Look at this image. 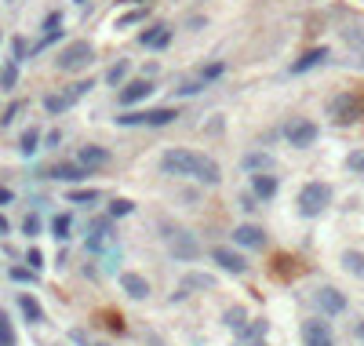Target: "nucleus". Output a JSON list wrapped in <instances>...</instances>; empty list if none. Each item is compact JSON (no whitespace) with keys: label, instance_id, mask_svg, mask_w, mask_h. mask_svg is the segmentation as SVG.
I'll return each mask as SVG.
<instances>
[{"label":"nucleus","instance_id":"obj_1","mask_svg":"<svg viewBox=\"0 0 364 346\" xmlns=\"http://www.w3.org/2000/svg\"><path fill=\"white\" fill-rule=\"evenodd\" d=\"M161 171L171 179H197L204 186H219L223 182V168H219V161H212L208 153H197V150H164L161 157Z\"/></svg>","mask_w":364,"mask_h":346},{"label":"nucleus","instance_id":"obj_2","mask_svg":"<svg viewBox=\"0 0 364 346\" xmlns=\"http://www.w3.org/2000/svg\"><path fill=\"white\" fill-rule=\"evenodd\" d=\"M328 204H331V186L328 182H306L303 190H299L295 197V208L303 219H317L328 212Z\"/></svg>","mask_w":364,"mask_h":346},{"label":"nucleus","instance_id":"obj_3","mask_svg":"<svg viewBox=\"0 0 364 346\" xmlns=\"http://www.w3.org/2000/svg\"><path fill=\"white\" fill-rule=\"evenodd\" d=\"M95 62V48L88 40H70L66 48H62L58 55H55V70L58 73H81V70H88Z\"/></svg>","mask_w":364,"mask_h":346},{"label":"nucleus","instance_id":"obj_4","mask_svg":"<svg viewBox=\"0 0 364 346\" xmlns=\"http://www.w3.org/2000/svg\"><path fill=\"white\" fill-rule=\"evenodd\" d=\"M179 117V109H171V106H157V109H142V113H120L117 124L120 128H168V124H175Z\"/></svg>","mask_w":364,"mask_h":346},{"label":"nucleus","instance_id":"obj_5","mask_svg":"<svg viewBox=\"0 0 364 346\" xmlns=\"http://www.w3.org/2000/svg\"><path fill=\"white\" fill-rule=\"evenodd\" d=\"M328 117L335 124H354V120L364 117V99L357 91H342V95H335L328 102Z\"/></svg>","mask_w":364,"mask_h":346},{"label":"nucleus","instance_id":"obj_6","mask_svg":"<svg viewBox=\"0 0 364 346\" xmlns=\"http://www.w3.org/2000/svg\"><path fill=\"white\" fill-rule=\"evenodd\" d=\"M317 139H321V128L310 117H295V120L284 124V143L295 146V150H310Z\"/></svg>","mask_w":364,"mask_h":346},{"label":"nucleus","instance_id":"obj_7","mask_svg":"<svg viewBox=\"0 0 364 346\" xmlns=\"http://www.w3.org/2000/svg\"><path fill=\"white\" fill-rule=\"evenodd\" d=\"M164 237H168V248H171V255H175V259L193 262L200 255V244H197V237L189 230H171V233H164Z\"/></svg>","mask_w":364,"mask_h":346},{"label":"nucleus","instance_id":"obj_8","mask_svg":"<svg viewBox=\"0 0 364 346\" xmlns=\"http://www.w3.org/2000/svg\"><path fill=\"white\" fill-rule=\"evenodd\" d=\"M299 336H303V346H335L328 321H321V317H310V321H303V328H299Z\"/></svg>","mask_w":364,"mask_h":346},{"label":"nucleus","instance_id":"obj_9","mask_svg":"<svg viewBox=\"0 0 364 346\" xmlns=\"http://www.w3.org/2000/svg\"><path fill=\"white\" fill-rule=\"evenodd\" d=\"M153 95V81L150 77H135V81H128L120 91H117V102L128 109V106H135V102H142V99H150Z\"/></svg>","mask_w":364,"mask_h":346},{"label":"nucleus","instance_id":"obj_10","mask_svg":"<svg viewBox=\"0 0 364 346\" xmlns=\"http://www.w3.org/2000/svg\"><path fill=\"white\" fill-rule=\"evenodd\" d=\"M313 303H317L321 313H328V317H339V313H346V295L339 288H317V295H313Z\"/></svg>","mask_w":364,"mask_h":346},{"label":"nucleus","instance_id":"obj_11","mask_svg":"<svg viewBox=\"0 0 364 346\" xmlns=\"http://www.w3.org/2000/svg\"><path fill=\"white\" fill-rule=\"evenodd\" d=\"M171 26H164V22H157V26H150V29H142V37H139V44L142 48H153V52H164L168 44H171Z\"/></svg>","mask_w":364,"mask_h":346},{"label":"nucleus","instance_id":"obj_12","mask_svg":"<svg viewBox=\"0 0 364 346\" xmlns=\"http://www.w3.org/2000/svg\"><path fill=\"white\" fill-rule=\"evenodd\" d=\"M280 190L277 175H270V171H251V194H255V200H274Z\"/></svg>","mask_w":364,"mask_h":346},{"label":"nucleus","instance_id":"obj_13","mask_svg":"<svg viewBox=\"0 0 364 346\" xmlns=\"http://www.w3.org/2000/svg\"><path fill=\"white\" fill-rule=\"evenodd\" d=\"M212 262H219L226 274H248V262L241 251H233V248H212Z\"/></svg>","mask_w":364,"mask_h":346},{"label":"nucleus","instance_id":"obj_14","mask_svg":"<svg viewBox=\"0 0 364 346\" xmlns=\"http://www.w3.org/2000/svg\"><path fill=\"white\" fill-rule=\"evenodd\" d=\"M212 288H215V277L212 274H186L179 281V288H175V299H186L193 292H212Z\"/></svg>","mask_w":364,"mask_h":346},{"label":"nucleus","instance_id":"obj_15","mask_svg":"<svg viewBox=\"0 0 364 346\" xmlns=\"http://www.w3.org/2000/svg\"><path fill=\"white\" fill-rule=\"evenodd\" d=\"M77 161H81L88 171H99V168H106L109 161H113V153H109L106 146H81L77 150Z\"/></svg>","mask_w":364,"mask_h":346},{"label":"nucleus","instance_id":"obj_16","mask_svg":"<svg viewBox=\"0 0 364 346\" xmlns=\"http://www.w3.org/2000/svg\"><path fill=\"white\" fill-rule=\"evenodd\" d=\"M331 58V52L328 48H310V52H303L295 62H292V73L299 77V73H310V70H317V66H324V62Z\"/></svg>","mask_w":364,"mask_h":346},{"label":"nucleus","instance_id":"obj_17","mask_svg":"<svg viewBox=\"0 0 364 346\" xmlns=\"http://www.w3.org/2000/svg\"><path fill=\"white\" fill-rule=\"evenodd\" d=\"M233 241L241 244V248H266V233L255 223H244V226L233 230Z\"/></svg>","mask_w":364,"mask_h":346},{"label":"nucleus","instance_id":"obj_18","mask_svg":"<svg viewBox=\"0 0 364 346\" xmlns=\"http://www.w3.org/2000/svg\"><path fill=\"white\" fill-rule=\"evenodd\" d=\"M52 179H58V182H81V179H88L91 171L81 164V161H66V164H55L52 171H47Z\"/></svg>","mask_w":364,"mask_h":346},{"label":"nucleus","instance_id":"obj_19","mask_svg":"<svg viewBox=\"0 0 364 346\" xmlns=\"http://www.w3.org/2000/svg\"><path fill=\"white\" fill-rule=\"evenodd\" d=\"M106 244H113V226H109V215L99 219V223L91 226V237H88V248L91 251H102Z\"/></svg>","mask_w":364,"mask_h":346},{"label":"nucleus","instance_id":"obj_20","mask_svg":"<svg viewBox=\"0 0 364 346\" xmlns=\"http://www.w3.org/2000/svg\"><path fill=\"white\" fill-rule=\"evenodd\" d=\"M120 288L128 292V299H146L150 295V281L142 274H120Z\"/></svg>","mask_w":364,"mask_h":346},{"label":"nucleus","instance_id":"obj_21","mask_svg":"<svg viewBox=\"0 0 364 346\" xmlns=\"http://www.w3.org/2000/svg\"><path fill=\"white\" fill-rule=\"evenodd\" d=\"M40 143H44L40 128H26V132H22V139H19V153H22V157H33V153L40 150Z\"/></svg>","mask_w":364,"mask_h":346},{"label":"nucleus","instance_id":"obj_22","mask_svg":"<svg viewBox=\"0 0 364 346\" xmlns=\"http://www.w3.org/2000/svg\"><path fill=\"white\" fill-rule=\"evenodd\" d=\"M128 73H132V62H128V58H120V62H113V66H109V73H106V84H109V88L128 84Z\"/></svg>","mask_w":364,"mask_h":346},{"label":"nucleus","instance_id":"obj_23","mask_svg":"<svg viewBox=\"0 0 364 346\" xmlns=\"http://www.w3.org/2000/svg\"><path fill=\"white\" fill-rule=\"evenodd\" d=\"M19 310L26 313V321H29V324H40V321H44V306L37 303L33 295H19Z\"/></svg>","mask_w":364,"mask_h":346},{"label":"nucleus","instance_id":"obj_24","mask_svg":"<svg viewBox=\"0 0 364 346\" xmlns=\"http://www.w3.org/2000/svg\"><path fill=\"white\" fill-rule=\"evenodd\" d=\"M342 270L364 281V255H361V251H354V248H346V251H342Z\"/></svg>","mask_w":364,"mask_h":346},{"label":"nucleus","instance_id":"obj_25","mask_svg":"<svg viewBox=\"0 0 364 346\" xmlns=\"http://www.w3.org/2000/svg\"><path fill=\"white\" fill-rule=\"evenodd\" d=\"M70 106H73V102H70V95H66V91H62V95H44V109H47V113H52V117L66 113Z\"/></svg>","mask_w":364,"mask_h":346},{"label":"nucleus","instance_id":"obj_26","mask_svg":"<svg viewBox=\"0 0 364 346\" xmlns=\"http://www.w3.org/2000/svg\"><path fill=\"white\" fill-rule=\"evenodd\" d=\"M0 346H19V336H15V324L4 310H0Z\"/></svg>","mask_w":364,"mask_h":346},{"label":"nucleus","instance_id":"obj_27","mask_svg":"<svg viewBox=\"0 0 364 346\" xmlns=\"http://www.w3.org/2000/svg\"><path fill=\"white\" fill-rule=\"evenodd\" d=\"M70 230H73V219L70 215H55L52 219V237L55 241H70Z\"/></svg>","mask_w":364,"mask_h":346},{"label":"nucleus","instance_id":"obj_28","mask_svg":"<svg viewBox=\"0 0 364 346\" xmlns=\"http://www.w3.org/2000/svg\"><path fill=\"white\" fill-rule=\"evenodd\" d=\"M241 164L244 171H270V153H248Z\"/></svg>","mask_w":364,"mask_h":346},{"label":"nucleus","instance_id":"obj_29","mask_svg":"<svg viewBox=\"0 0 364 346\" xmlns=\"http://www.w3.org/2000/svg\"><path fill=\"white\" fill-rule=\"evenodd\" d=\"M15 84H19V62H8V66L4 70H0V88H15Z\"/></svg>","mask_w":364,"mask_h":346},{"label":"nucleus","instance_id":"obj_30","mask_svg":"<svg viewBox=\"0 0 364 346\" xmlns=\"http://www.w3.org/2000/svg\"><path fill=\"white\" fill-rule=\"evenodd\" d=\"M132 212H135V200H128V197H117L109 204V219H120V215H132Z\"/></svg>","mask_w":364,"mask_h":346},{"label":"nucleus","instance_id":"obj_31","mask_svg":"<svg viewBox=\"0 0 364 346\" xmlns=\"http://www.w3.org/2000/svg\"><path fill=\"white\" fill-rule=\"evenodd\" d=\"M200 91H204V81H182L175 88V95L179 99H193V95H200Z\"/></svg>","mask_w":364,"mask_h":346},{"label":"nucleus","instance_id":"obj_32","mask_svg":"<svg viewBox=\"0 0 364 346\" xmlns=\"http://www.w3.org/2000/svg\"><path fill=\"white\" fill-rule=\"evenodd\" d=\"M226 324L233 328V332H244V324H248V317H244V310H237V306H230V310H226Z\"/></svg>","mask_w":364,"mask_h":346},{"label":"nucleus","instance_id":"obj_33","mask_svg":"<svg viewBox=\"0 0 364 346\" xmlns=\"http://www.w3.org/2000/svg\"><path fill=\"white\" fill-rule=\"evenodd\" d=\"M22 233H26V237H37V233H40V215L37 212H29L22 219Z\"/></svg>","mask_w":364,"mask_h":346},{"label":"nucleus","instance_id":"obj_34","mask_svg":"<svg viewBox=\"0 0 364 346\" xmlns=\"http://www.w3.org/2000/svg\"><path fill=\"white\" fill-rule=\"evenodd\" d=\"M135 22H146V11H128V15H120L117 19V29H128V26H135Z\"/></svg>","mask_w":364,"mask_h":346},{"label":"nucleus","instance_id":"obj_35","mask_svg":"<svg viewBox=\"0 0 364 346\" xmlns=\"http://www.w3.org/2000/svg\"><path fill=\"white\" fill-rule=\"evenodd\" d=\"M99 197H102L99 190H73V194H70V200H73V204H95Z\"/></svg>","mask_w":364,"mask_h":346},{"label":"nucleus","instance_id":"obj_36","mask_svg":"<svg viewBox=\"0 0 364 346\" xmlns=\"http://www.w3.org/2000/svg\"><path fill=\"white\" fill-rule=\"evenodd\" d=\"M91 88H95L91 81H77V84H70V91H66V95H70V102H77V99H84Z\"/></svg>","mask_w":364,"mask_h":346},{"label":"nucleus","instance_id":"obj_37","mask_svg":"<svg viewBox=\"0 0 364 346\" xmlns=\"http://www.w3.org/2000/svg\"><path fill=\"white\" fill-rule=\"evenodd\" d=\"M346 168H350L354 175H364V150H354L350 157H346Z\"/></svg>","mask_w":364,"mask_h":346},{"label":"nucleus","instance_id":"obj_38","mask_svg":"<svg viewBox=\"0 0 364 346\" xmlns=\"http://www.w3.org/2000/svg\"><path fill=\"white\" fill-rule=\"evenodd\" d=\"M26 262H29V270H40V266H44V251L40 248H29L26 251Z\"/></svg>","mask_w":364,"mask_h":346},{"label":"nucleus","instance_id":"obj_39","mask_svg":"<svg viewBox=\"0 0 364 346\" xmlns=\"http://www.w3.org/2000/svg\"><path fill=\"white\" fill-rule=\"evenodd\" d=\"M22 109H26V102H11V106L4 109V117H0V124H11L15 117H19V113H22Z\"/></svg>","mask_w":364,"mask_h":346},{"label":"nucleus","instance_id":"obj_40","mask_svg":"<svg viewBox=\"0 0 364 346\" xmlns=\"http://www.w3.org/2000/svg\"><path fill=\"white\" fill-rule=\"evenodd\" d=\"M215 77H223V62H215V66H204V70H200V81H204V84L215 81Z\"/></svg>","mask_w":364,"mask_h":346},{"label":"nucleus","instance_id":"obj_41","mask_svg":"<svg viewBox=\"0 0 364 346\" xmlns=\"http://www.w3.org/2000/svg\"><path fill=\"white\" fill-rule=\"evenodd\" d=\"M11 52H15L11 62H26V40H22V37H15V40H11Z\"/></svg>","mask_w":364,"mask_h":346},{"label":"nucleus","instance_id":"obj_42","mask_svg":"<svg viewBox=\"0 0 364 346\" xmlns=\"http://www.w3.org/2000/svg\"><path fill=\"white\" fill-rule=\"evenodd\" d=\"M11 277H15V281H37V270H26V266H15V270H11Z\"/></svg>","mask_w":364,"mask_h":346},{"label":"nucleus","instance_id":"obj_43","mask_svg":"<svg viewBox=\"0 0 364 346\" xmlns=\"http://www.w3.org/2000/svg\"><path fill=\"white\" fill-rule=\"evenodd\" d=\"M44 143H47V146H58V143H62V132H47Z\"/></svg>","mask_w":364,"mask_h":346},{"label":"nucleus","instance_id":"obj_44","mask_svg":"<svg viewBox=\"0 0 364 346\" xmlns=\"http://www.w3.org/2000/svg\"><path fill=\"white\" fill-rule=\"evenodd\" d=\"M11 197H15V194H11V190H4V186H0V204H11Z\"/></svg>","mask_w":364,"mask_h":346},{"label":"nucleus","instance_id":"obj_45","mask_svg":"<svg viewBox=\"0 0 364 346\" xmlns=\"http://www.w3.org/2000/svg\"><path fill=\"white\" fill-rule=\"evenodd\" d=\"M4 233H11V223H8L4 215H0V237H4Z\"/></svg>","mask_w":364,"mask_h":346},{"label":"nucleus","instance_id":"obj_46","mask_svg":"<svg viewBox=\"0 0 364 346\" xmlns=\"http://www.w3.org/2000/svg\"><path fill=\"white\" fill-rule=\"evenodd\" d=\"M354 336H357V339L364 343V321H357V324H354Z\"/></svg>","mask_w":364,"mask_h":346},{"label":"nucleus","instance_id":"obj_47","mask_svg":"<svg viewBox=\"0 0 364 346\" xmlns=\"http://www.w3.org/2000/svg\"><path fill=\"white\" fill-rule=\"evenodd\" d=\"M88 346H109V343H88Z\"/></svg>","mask_w":364,"mask_h":346},{"label":"nucleus","instance_id":"obj_48","mask_svg":"<svg viewBox=\"0 0 364 346\" xmlns=\"http://www.w3.org/2000/svg\"><path fill=\"white\" fill-rule=\"evenodd\" d=\"M255 346H270V343H255Z\"/></svg>","mask_w":364,"mask_h":346},{"label":"nucleus","instance_id":"obj_49","mask_svg":"<svg viewBox=\"0 0 364 346\" xmlns=\"http://www.w3.org/2000/svg\"><path fill=\"white\" fill-rule=\"evenodd\" d=\"M0 44H4V33H0Z\"/></svg>","mask_w":364,"mask_h":346},{"label":"nucleus","instance_id":"obj_50","mask_svg":"<svg viewBox=\"0 0 364 346\" xmlns=\"http://www.w3.org/2000/svg\"><path fill=\"white\" fill-rule=\"evenodd\" d=\"M77 4H84V0H77Z\"/></svg>","mask_w":364,"mask_h":346},{"label":"nucleus","instance_id":"obj_51","mask_svg":"<svg viewBox=\"0 0 364 346\" xmlns=\"http://www.w3.org/2000/svg\"><path fill=\"white\" fill-rule=\"evenodd\" d=\"M361 66H364V58H361Z\"/></svg>","mask_w":364,"mask_h":346},{"label":"nucleus","instance_id":"obj_52","mask_svg":"<svg viewBox=\"0 0 364 346\" xmlns=\"http://www.w3.org/2000/svg\"><path fill=\"white\" fill-rule=\"evenodd\" d=\"M8 4H11V0H8Z\"/></svg>","mask_w":364,"mask_h":346}]
</instances>
